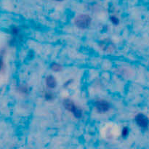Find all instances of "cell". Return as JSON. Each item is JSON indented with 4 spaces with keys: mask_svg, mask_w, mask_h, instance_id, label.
<instances>
[{
    "mask_svg": "<svg viewBox=\"0 0 149 149\" xmlns=\"http://www.w3.org/2000/svg\"><path fill=\"white\" fill-rule=\"evenodd\" d=\"M63 105L64 107L67 110L69 111L70 112H71L74 114V116H75L77 118L81 117V114H82V111L78 106H76L75 103L72 100H70V99H65L63 101Z\"/></svg>",
    "mask_w": 149,
    "mask_h": 149,
    "instance_id": "6da1fadb",
    "label": "cell"
},
{
    "mask_svg": "<svg viewBox=\"0 0 149 149\" xmlns=\"http://www.w3.org/2000/svg\"><path fill=\"white\" fill-rule=\"evenodd\" d=\"M91 23V17L88 15L82 14L79 15L75 20V24L78 28L81 29H87Z\"/></svg>",
    "mask_w": 149,
    "mask_h": 149,
    "instance_id": "7a4b0ae2",
    "label": "cell"
},
{
    "mask_svg": "<svg viewBox=\"0 0 149 149\" xmlns=\"http://www.w3.org/2000/svg\"><path fill=\"white\" fill-rule=\"evenodd\" d=\"M109 104L107 101L104 100H97L95 103V108L97 111L100 113H104V112L108 111L109 110Z\"/></svg>",
    "mask_w": 149,
    "mask_h": 149,
    "instance_id": "3957f363",
    "label": "cell"
},
{
    "mask_svg": "<svg viewBox=\"0 0 149 149\" xmlns=\"http://www.w3.org/2000/svg\"><path fill=\"white\" fill-rule=\"evenodd\" d=\"M136 119L137 124H138L141 127L145 128L148 126V119H147L143 114H141V113L138 114V116H136V119Z\"/></svg>",
    "mask_w": 149,
    "mask_h": 149,
    "instance_id": "277c9868",
    "label": "cell"
},
{
    "mask_svg": "<svg viewBox=\"0 0 149 149\" xmlns=\"http://www.w3.org/2000/svg\"><path fill=\"white\" fill-rule=\"evenodd\" d=\"M46 84L47 86V87H49V88H55L57 84L55 77H53L52 76H48L46 78Z\"/></svg>",
    "mask_w": 149,
    "mask_h": 149,
    "instance_id": "5b68a950",
    "label": "cell"
},
{
    "mask_svg": "<svg viewBox=\"0 0 149 149\" xmlns=\"http://www.w3.org/2000/svg\"><path fill=\"white\" fill-rule=\"evenodd\" d=\"M51 68L55 71H61L62 70V66L58 63H53L51 65Z\"/></svg>",
    "mask_w": 149,
    "mask_h": 149,
    "instance_id": "8992f818",
    "label": "cell"
},
{
    "mask_svg": "<svg viewBox=\"0 0 149 149\" xmlns=\"http://www.w3.org/2000/svg\"><path fill=\"white\" fill-rule=\"evenodd\" d=\"M111 20L112 23H114V24H118V23H119V20H118L117 17H115V16H113V17H111Z\"/></svg>",
    "mask_w": 149,
    "mask_h": 149,
    "instance_id": "52a82bcc",
    "label": "cell"
},
{
    "mask_svg": "<svg viewBox=\"0 0 149 149\" xmlns=\"http://www.w3.org/2000/svg\"><path fill=\"white\" fill-rule=\"evenodd\" d=\"M52 93H47L46 94H45V98L47 99V100H50V99H52Z\"/></svg>",
    "mask_w": 149,
    "mask_h": 149,
    "instance_id": "ba28073f",
    "label": "cell"
},
{
    "mask_svg": "<svg viewBox=\"0 0 149 149\" xmlns=\"http://www.w3.org/2000/svg\"><path fill=\"white\" fill-rule=\"evenodd\" d=\"M127 134H128V130H127V128H124L123 129V131H122V135H123V136H127Z\"/></svg>",
    "mask_w": 149,
    "mask_h": 149,
    "instance_id": "9c48e42d",
    "label": "cell"
},
{
    "mask_svg": "<svg viewBox=\"0 0 149 149\" xmlns=\"http://www.w3.org/2000/svg\"><path fill=\"white\" fill-rule=\"evenodd\" d=\"M56 1H63V0H56Z\"/></svg>",
    "mask_w": 149,
    "mask_h": 149,
    "instance_id": "30bf717a",
    "label": "cell"
}]
</instances>
